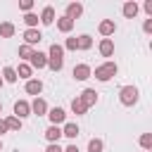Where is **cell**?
<instances>
[{"mask_svg": "<svg viewBox=\"0 0 152 152\" xmlns=\"http://www.w3.org/2000/svg\"><path fill=\"white\" fill-rule=\"evenodd\" d=\"M14 71H17V78H26V81L33 76V69H31V64H28V62H21Z\"/></svg>", "mask_w": 152, "mask_h": 152, "instance_id": "cell-19", "label": "cell"}, {"mask_svg": "<svg viewBox=\"0 0 152 152\" xmlns=\"http://www.w3.org/2000/svg\"><path fill=\"white\" fill-rule=\"evenodd\" d=\"M81 14H83V5H81V2H69V5H66V12H64V17H69L71 21H76Z\"/></svg>", "mask_w": 152, "mask_h": 152, "instance_id": "cell-13", "label": "cell"}, {"mask_svg": "<svg viewBox=\"0 0 152 152\" xmlns=\"http://www.w3.org/2000/svg\"><path fill=\"white\" fill-rule=\"evenodd\" d=\"M78 133H81L78 124H74V121H64V126H62V135H64V138L76 140V138H78Z\"/></svg>", "mask_w": 152, "mask_h": 152, "instance_id": "cell-12", "label": "cell"}, {"mask_svg": "<svg viewBox=\"0 0 152 152\" xmlns=\"http://www.w3.org/2000/svg\"><path fill=\"white\" fill-rule=\"evenodd\" d=\"M116 71H119V66H116V62H112V59H107V62H102L100 66H95V71H93L90 76H95L97 81H102V83H107V81H112V78L116 76Z\"/></svg>", "mask_w": 152, "mask_h": 152, "instance_id": "cell-2", "label": "cell"}, {"mask_svg": "<svg viewBox=\"0 0 152 152\" xmlns=\"http://www.w3.org/2000/svg\"><path fill=\"white\" fill-rule=\"evenodd\" d=\"M26 93L33 95V97H38V95L43 93V81H40V78H28V81H26Z\"/></svg>", "mask_w": 152, "mask_h": 152, "instance_id": "cell-15", "label": "cell"}, {"mask_svg": "<svg viewBox=\"0 0 152 152\" xmlns=\"http://www.w3.org/2000/svg\"><path fill=\"white\" fill-rule=\"evenodd\" d=\"M48 102L43 100V97H33V102H31V114H36V116H45L48 114Z\"/></svg>", "mask_w": 152, "mask_h": 152, "instance_id": "cell-11", "label": "cell"}, {"mask_svg": "<svg viewBox=\"0 0 152 152\" xmlns=\"http://www.w3.org/2000/svg\"><path fill=\"white\" fill-rule=\"evenodd\" d=\"M97 95H100V93H97L95 88H86V90H83V93H81L78 97H81V102H83V104H86V107L90 109L93 104H97Z\"/></svg>", "mask_w": 152, "mask_h": 152, "instance_id": "cell-8", "label": "cell"}, {"mask_svg": "<svg viewBox=\"0 0 152 152\" xmlns=\"http://www.w3.org/2000/svg\"><path fill=\"white\" fill-rule=\"evenodd\" d=\"M142 31H145V33H152V17H150V19H145V24H142Z\"/></svg>", "mask_w": 152, "mask_h": 152, "instance_id": "cell-33", "label": "cell"}, {"mask_svg": "<svg viewBox=\"0 0 152 152\" xmlns=\"http://www.w3.org/2000/svg\"><path fill=\"white\" fill-rule=\"evenodd\" d=\"M48 119L52 121V126H62L66 121V112L62 107H52V109H48Z\"/></svg>", "mask_w": 152, "mask_h": 152, "instance_id": "cell-6", "label": "cell"}, {"mask_svg": "<svg viewBox=\"0 0 152 152\" xmlns=\"http://www.w3.org/2000/svg\"><path fill=\"white\" fill-rule=\"evenodd\" d=\"M76 43H78V50H90V48H93V38H90L88 33H81V36L76 38Z\"/></svg>", "mask_w": 152, "mask_h": 152, "instance_id": "cell-25", "label": "cell"}, {"mask_svg": "<svg viewBox=\"0 0 152 152\" xmlns=\"http://www.w3.org/2000/svg\"><path fill=\"white\" fill-rule=\"evenodd\" d=\"M104 150V142L100 138H90L88 140V152H102Z\"/></svg>", "mask_w": 152, "mask_h": 152, "instance_id": "cell-27", "label": "cell"}, {"mask_svg": "<svg viewBox=\"0 0 152 152\" xmlns=\"http://www.w3.org/2000/svg\"><path fill=\"white\" fill-rule=\"evenodd\" d=\"M71 112H74L76 116H83V114L88 112V107H86V104L81 102V97H78V95H76V97L71 100Z\"/></svg>", "mask_w": 152, "mask_h": 152, "instance_id": "cell-22", "label": "cell"}, {"mask_svg": "<svg viewBox=\"0 0 152 152\" xmlns=\"http://www.w3.org/2000/svg\"><path fill=\"white\" fill-rule=\"evenodd\" d=\"M0 114H2V102H0Z\"/></svg>", "mask_w": 152, "mask_h": 152, "instance_id": "cell-39", "label": "cell"}, {"mask_svg": "<svg viewBox=\"0 0 152 152\" xmlns=\"http://www.w3.org/2000/svg\"><path fill=\"white\" fill-rule=\"evenodd\" d=\"M40 40H43V33H40L38 28H26V31H24V45H31V48H33V45H38Z\"/></svg>", "mask_w": 152, "mask_h": 152, "instance_id": "cell-7", "label": "cell"}, {"mask_svg": "<svg viewBox=\"0 0 152 152\" xmlns=\"http://www.w3.org/2000/svg\"><path fill=\"white\" fill-rule=\"evenodd\" d=\"M38 19H40V24H43V26H50V24H55V19H57V14H55V7H52V5H45Z\"/></svg>", "mask_w": 152, "mask_h": 152, "instance_id": "cell-9", "label": "cell"}, {"mask_svg": "<svg viewBox=\"0 0 152 152\" xmlns=\"http://www.w3.org/2000/svg\"><path fill=\"white\" fill-rule=\"evenodd\" d=\"M140 147L147 152V150H152V133H142L140 135Z\"/></svg>", "mask_w": 152, "mask_h": 152, "instance_id": "cell-29", "label": "cell"}, {"mask_svg": "<svg viewBox=\"0 0 152 152\" xmlns=\"http://www.w3.org/2000/svg\"><path fill=\"white\" fill-rule=\"evenodd\" d=\"M138 97H140V93H138L135 86H124V88L119 90V102H121L124 107H133V104L138 102Z\"/></svg>", "mask_w": 152, "mask_h": 152, "instance_id": "cell-3", "label": "cell"}, {"mask_svg": "<svg viewBox=\"0 0 152 152\" xmlns=\"http://www.w3.org/2000/svg\"><path fill=\"white\" fill-rule=\"evenodd\" d=\"M90 74H93V69H90L88 64H76V66H74V71H71V76H74L76 81H88V78H90Z\"/></svg>", "mask_w": 152, "mask_h": 152, "instance_id": "cell-10", "label": "cell"}, {"mask_svg": "<svg viewBox=\"0 0 152 152\" xmlns=\"http://www.w3.org/2000/svg\"><path fill=\"white\" fill-rule=\"evenodd\" d=\"M97 31H100V36L109 38V36H114V31H116V24H114L112 19H102V21H100V26H97Z\"/></svg>", "mask_w": 152, "mask_h": 152, "instance_id": "cell-14", "label": "cell"}, {"mask_svg": "<svg viewBox=\"0 0 152 152\" xmlns=\"http://www.w3.org/2000/svg\"><path fill=\"white\" fill-rule=\"evenodd\" d=\"M5 124H7V131H21V119H17V116H7L5 119Z\"/></svg>", "mask_w": 152, "mask_h": 152, "instance_id": "cell-26", "label": "cell"}, {"mask_svg": "<svg viewBox=\"0 0 152 152\" xmlns=\"http://www.w3.org/2000/svg\"><path fill=\"white\" fill-rule=\"evenodd\" d=\"M12 116H17V119H26V116H31V102H26V100H17L14 102V114Z\"/></svg>", "mask_w": 152, "mask_h": 152, "instance_id": "cell-4", "label": "cell"}, {"mask_svg": "<svg viewBox=\"0 0 152 152\" xmlns=\"http://www.w3.org/2000/svg\"><path fill=\"white\" fill-rule=\"evenodd\" d=\"M48 66L57 74V71H62V66H64V48L59 45V43H52L50 45V50H48Z\"/></svg>", "mask_w": 152, "mask_h": 152, "instance_id": "cell-1", "label": "cell"}, {"mask_svg": "<svg viewBox=\"0 0 152 152\" xmlns=\"http://www.w3.org/2000/svg\"><path fill=\"white\" fill-rule=\"evenodd\" d=\"M2 83H5V81H2V76H0V88H2Z\"/></svg>", "mask_w": 152, "mask_h": 152, "instance_id": "cell-37", "label": "cell"}, {"mask_svg": "<svg viewBox=\"0 0 152 152\" xmlns=\"http://www.w3.org/2000/svg\"><path fill=\"white\" fill-rule=\"evenodd\" d=\"M2 133H7V124H5V119H0V135Z\"/></svg>", "mask_w": 152, "mask_h": 152, "instance_id": "cell-36", "label": "cell"}, {"mask_svg": "<svg viewBox=\"0 0 152 152\" xmlns=\"http://www.w3.org/2000/svg\"><path fill=\"white\" fill-rule=\"evenodd\" d=\"M19 10H21L24 14L31 12V10H33V0H21V2H19Z\"/></svg>", "mask_w": 152, "mask_h": 152, "instance_id": "cell-31", "label": "cell"}, {"mask_svg": "<svg viewBox=\"0 0 152 152\" xmlns=\"http://www.w3.org/2000/svg\"><path fill=\"white\" fill-rule=\"evenodd\" d=\"M17 33V26L12 21H0V38H12Z\"/></svg>", "mask_w": 152, "mask_h": 152, "instance_id": "cell-20", "label": "cell"}, {"mask_svg": "<svg viewBox=\"0 0 152 152\" xmlns=\"http://www.w3.org/2000/svg\"><path fill=\"white\" fill-rule=\"evenodd\" d=\"M74 24H76V21H71V19H69V17H64V14H62V17L57 19V28H59L62 33H71Z\"/></svg>", "mask_w": 152, "mask_h": 152, "instance_id": "cell-21", "label": "cell"}, {"mask_svg": "<svg viewBox=\"0 0 152 152\" xmlns=\"http://www.w3.org/2000/svg\"><path fill=\"white\" fill-rule=\"evenodd\" d=\"M142 10L147 12V17H152V0H145V5H142Z\"/></svg>", "mask_w": 152, "mask_h": 152, "instance_id": "cell-34", "label": "cell"}, {"mask_svg": "<svg viewBox=\"0 0 152 152\" xmlns=\"http://www.w3.org/2000/svg\"><path fill=\"white\" fill-rule=\"evenodd\" d=\"M0 76H2V81H5V83H17V81H19V78H17V71H14V66H5Z\"/></svg>", "mask_w": 152, "mask_h": 152, "instance_id": "cell-23", "label": "cell"}, {"mask_svg": "<svg viewBox=\"0 0 152 152\" xmlns=\"http://www.w3.org/2000/svg\"><path fill=\"white\" fill-rule=\"evenodd\" d=\"M147 152H152V150H147Z\"/></svg>", "mask_w": 152, "mask_h": 152, "instance_id": "cell-40", "label": "cell"}, {"mask_svg": "<svg viewBox=\"0 0 152 152\" xmlns=\"http://www.w3.org/2000/svg\"><path fill=\"white\" fill-rule=\"evenodd\" d=\"M64 50H71V52H76L78 50V43H76V36H71V38H66V43L62 45Z\"/></svg>", "mask_w": 152, "mask_h": 152, "instance_id": "cell-30", "label": "cell"}, {"mask_svg": "<svg viewBox=\"0 0 152 152\" xmlns=\"http://www.w3.org/2000/svg\"><path fill=\"white\" fill-rule=\"evenodd\" d=\"M64 152H81V150H78V147L71 142V145H66V147H64Z\"/></svg>", "mask_w": 152, "mask_h": 152, "instance_id": "cell-35", "label": "cell"}, {"mask_svg": "<svg viewBox=\"0 0 152 152\" xmlns=\"http://www.w3.org/2000/svg\"><path fill=\"white\" fill-rule=\"evenodd\" d=\"M45 152H64V147H62L59 142H50V145L45 147Z\"/></svg>", "mask_w": 152, "mask_h": 152, "instance_id": "cell-32", "label": "cell"}, {"mask_svg": "<svg viewBox=\"0 0 152 152\" xmlns=\"http://www.w3.org/2000/svg\"><path fill=\"white\" fill-rule=\"evenodd\" d=\"M38 14L36 12H26L24 14V24H26V28H38Z\"/></svg>", "mask_w": 152, "mask_h": 152, "instance_id": "cell-24", "label": "cell"}, {"mask_svg": "<svg viewBox=\"0 0 152 152\" xmlns=\"http://www.w3.org/2000/svg\"><path fill=\"white\" fill-rule=\"evenodd\" d=\"M31 55H33V48H31V45H19V57H21L24 62H28Z\"/></svg>", "mask_w": 152, "mask_h": 152, "instance_id": "cell-28", "label": "cell"}, {"mask_svg": "<svg viewBox=\"0 0 152 152\" xmlns=\"http://www.w3.org/2000/svg\"><path fill=\"white\" fill-rule=\"evenodd\" d=\"M100 55L102 57H112L114 55V40L112 38H102L100 40Z\"/></svg>", "mask_w": 152, "mask_h": 152, "instance_id": "cell-18", "label": "cell"}, {"mask_svg": "<svg viewBox=\"0 0 152 152\" xmlns=\"http://www.w3.org/2000/svg\"><path fill=\"white\" fill-rule=\"evenodd\" d=\"M59 138H62V126H48L45 128V140L48 142H59Z\"/></svg>", "mask_w": 152, "mask_h": 152, "instance_id": "cell-17", "label": "cell"}, {"mask_svg": "<svg viewBox=\"0 0 152 152\" xmlns=\"http://www.w3.org/2000/svg\"><path fill=\"white\" fill-rule=\"evenodd\" d=\"M28 64H31V69H45V66H48V55L40 52V50H33Z\"/></svg>", "mask_w": 152, "mask_h": 152, "instance_id": "cell-5", "label": "cell"}, {"mask_svg": "<svg viewBox=\"0 0 152 152\" xmlns=\"http://www.w3.org/2000/svg\"><path fill=\"white\" fill-rule=\"evenodd\" d=\"M121 12H124V17H126V19H133V17L140 12V5H138L135 0H128V2H124Z\"/></svg>", "mask_w": 152, "mask_h": 152, "instance_id": "cell-16", "label": "cell"}, {"mask_svg": "<svg viewBox=\"0 0 152 152\" xmlns=\"http://www.w3.org/2000/svg\"><path fill=\"white\" fill-rule=\"evenodd\" d=\"M0 152H2V140H0Z\"/></svg>", "mask_w": 152, "mask_h": 152, "instance_id": "cell-38", "label": "cell"}]
</instances>
